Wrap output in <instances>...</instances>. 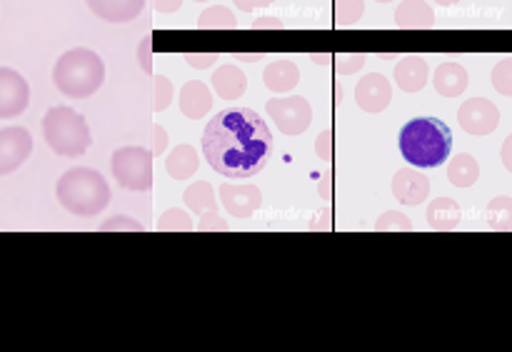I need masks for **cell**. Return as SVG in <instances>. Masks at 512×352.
Returning <instances> with one entry per match:
<instances>
[{
  "instance_id": "cell-1",
  "label": "cell",
  "mask_w": 512,
  "mask_h": 352,
  "mask_svg": "<svg viewBox=\"0 0 512 352\" xmlns=\"http://www.w3.org/2000/svg\"><path fill=\"white\" fill-rule=\"evenodd\" d=\"M203 153L223 178H253L273 153V135L255 110L225 108L205 128Z\"/></svg>"
},
{
  "instance_id": "cell-2",
  "label": "cell",
  "mask_w": 512,
  "mask_h": 352,
  "mask_svg": "<svg viewBox=\"0 0 512 352\" xmlns=\"http://www.w3.org/2000/svg\"><path fill=\"white\" fill-rule=\"evenodd\" d=\"M453 150V130L438 118H415L400 130V153L413 168H440Z\"/></svg>"
},
{
  "instance_id": "cell-3",
  "label": "cell",
  "mask_w": 512,
  "mask_h": 352,
  "mask_svg": "<svg viewBox=\"0 0 512 352\" xmlns=\"http://www.w3.org/2000/svg\"><path fill=\"white\" fill-rule=\"evenodd\" d=\"M55 198L68 213L78 218H95L103 213L110 203V185L98 170L73 168L60 175L55 185Z\"/></svg>"
},
{
  "instance_id": "cell-4",
  "label": "cell",
  "mask_w": 512,
  "mask_h": 352,
  "mask_svg": "<svg viewBox=\"0 0 512 352\" xmlns=\"http://www.w3.org/2000/svg\"><path fill=\"white\" fill-rule=\"evenodd\" d=\"M105 80V63L95 50H65L53 68V83L65 98L83 100L98 93Z\"/></svg>"
},
{
  "instance_id": "cell-5",
  "label": "cell",
  "mask_w": 512,
  "mask_h": 352,
  "mask_svg": "<svg viewBox=\"0 0 512 352\" xmlns=\"http://www.w3.org/2000/svg\"><path fill=\"white\" fill-rule=\"evenodd\" d=\"M43 138L60 158H80L90 148L88 120L68 105H55L43 118Z\"/></svg>"
},
{
  "instance_id": "cell-6",
  "label": "cell",
  "mask_w": 512,
  "mask_h": 352,
  "mask_svg": "<svg viewBox=\"0 0 512 352\" xmlns=\"http://www.w3.org/2000/svg\"><path fill=\"white\" fill-rule=\"evenodd\" d=\"M110 170L120 188L148 193L153 188V155L143 145H125L110 158Z\"/></svg>"
},
{
  "instance_id": "cell-7",
  "label": "cell",
  "mask_w": 512,
  "mask_h": 352,
  "mask_svg": "<svg viewBox=\"0 0 512 352\" xmlns=\"http://www.w3.org/2000/svg\"><path fill=\"white\" fill-rule=\"evenodd\" d=\"M268 115L275 120L280 133L300 135L313 123V108L303 95H290V98L268 100Z\"/></svg>"
},
{
  "instance_id": "cell-8",
  "label": "cell",
  "mask_w": 512,
  "mask_h": 352,
  "mask_svg": "<svg viewBox=\"0 0 512 352\" xmlns=\"http://www.w3.org/2000/svg\"><path fill=\"white\" fill-rule=\"evenodd\" d=\"M30 103V85L18 70L0 65V120L18 118Z\"/></svg>"
},
{
  "instance_id": "cell-9",
  "label": "cell",
  "mask_w": 512,
  "mask_h": 352,
  "mask_svg": "<svg viewBox=\"0 0 512 352\" xmlns=\"http://www.w3.org/2000/svg\"><path fill=\"white\" fill-rule=\"evenodd\" d=\"M460 128L470 135H490L500 125V110L493 100L473 98L465 100L458 110Z\"/></svg>"
},
{
  "instance_id": "cell-10",
  "label": "cell",
  "mask_w": 512,
  "mask_h": 352,
  "mask_svg": "<svg viewBox=\"0 0 512 352\" xmlns=\"http://www.w3.org/2000/svg\"><path fill=\"white\" fill-rule=\"evenodd\" d=\"M33 153V135L20 125L0 130V175H10Z\"/></svg>"
},
{
  "instance_id": "cell-11",
  "label": "cell",
  "mask_w": 512,
  "mask_h": 352,
  "mask_svg": "<svg viewBox=\"0 0 512 352\" xmlns=\"http://www.w3.org/2000/svg\"><path fill=\"white\" fill-rule=\"evenodd\" d=\"M220 203L223 208L233 215L235 220H248L253 218L255 213L263 205V193L255 185H233V183H223L218 190Z\"/></svg>"
},
{
  "instance_id": "cell-12",
  "label": "cell",
  "mask_w": 512,
  "mask_h": 352,
  "mask_svg": "<svg viewBox=\"0 0 512 352\" xmlns=\"http://www.w3.org/2000/svg\"><path fill=\"white\" fill-rule=\"evenodd\" d=\"M355 103L365 113H383L393 103V85L383 73H370L355 85Z\"/></svg>"
},
{
  "instance_id": "cell-13",
  "label": "cell",
  "mask_w": 512,
  "mask_h": 352,
  "mask_svg": "<svg viewBox=\"0 0 512 352\" xmlns=\"http://www.w3.org/2000/svg\"><path fill=\"white\" fill-rule=\"evenodd\" d=\"M393 195L403 205H420L428 200L430 195V180L428 175L410 168H400L393 178Z\"/></svg>"
},
{
  "instance_id": "cell-14",
  "label": "cell",
  "mask_w": 512,
  "mask_h": 352,
  "mask_svg": "<svg viewBox=\"0 0 512 352\" xmlns=\"http://www.w3.org/2000/svg\"><path fill=\"white\" fill-rule=\"evenodd\" d=\"M90 13L105 23H130L145 8V0H85Z\"/></svg>"
},
{
  "instance_id": "cell-15",
  "label": "cell",
  "mask_w": 512,
  "mask_h": 352,
  "mask_svg": "<svg viewBox=\"0 0 512 352\" xmlns=\"http://www.w3.org/2000/svg\"><path fill=\"white\" fill-rule=\"evenodd\" d=\"M430 68L425 63V58L420 55H405L398 65H395V83L405 93H418L428 85Z\"/></svg>"
},
{
  "instance_id": "cell-16",
  "label": "cell",
  "mask_w": 512,
  "mask_h": 352,
  "mask_svg": "<svg viewBox=\"0 0 512 352\" xmlns=\"http://www.w3.org/2000/svg\"><path fill=\"white\" fill-rule=\"evenodd\" d=\"M213 108V93H210L208 85L203 80H190L180 90V110H183L185 118L200 120L210 113Z\"/></svg>"
},
{
  "instance_id": "cell-17",
  "label": "cell",
  "mask_w": 512,
  "mask_h": 352,
  "mask_svg": "<svg viewBox=\"0 0 512 352\" xmlns=\"http://www.w3.org/2000/svg\"><path fill=\"white\" fill-rule=\"evenodd\" d=\"M468 70L460 63H453V60H445L435 68L433 85L443 98H458V95L465 93L468 88Z\"/></svg>"
},
{
  "instance_id": "cell-18",
  "label": "cell",
  "mask_w": 512,
  "mask_h": 352,
  "mask_svg": "<svg viewBox=\"0 0 512 352\" xmlns=\"http://www.w3.org/2000/svg\"><path fill=\"white\" fill-rule=\"evenodd\" d=\"M395 25L403 30H428L435 25V13L425 0H403L395 10Z\"/></svg>"
},
{
  "instance_id": "cell-19",
  "label": "cell",
  "mask_w": 512,
  "mask_h": 352,
  "mask_svg": "<svg viewBox=\"0 0 512 352\" xmlns=\"http://www.w3.org/2000/svg\"><path fill=\"white\" fill-rule=\"evenodd\" d=\"M265 88L273 93H290L300 83V68L288 58L273 60L263 73Z\"/></svg>"
},
{
  "instance_id": "cell-20",
  "label": "cell",
  "mask_w": 512,
  "mask_h": 352,
  "mask_svg": "<svg viewBox=\"0 0 512 352\" xmlns=\"http://www.w3.org/2000/svg\"><path fill=\"white\" fill-rule=\"evenodd\" d=\"M245 88H248V78L238 65H220L213 73V90L223 100L243 98Z\"/></svg>"
},
{
  "instance_id": "cell-21",
  "label": "cell",
  "mask_w": 512,
  "mask_h": 352,
  "mask_svg": "<svg viewBox=\"0 0 512 352\" xmlns=\"http://www.w3.org/2000/svg\"><path fill=\"white\" fill-rule=\"evenodd\" d=\"M200 168L198 153H195L193 145H178L173 148V153L168 155L165 160V173L170 175L173 180H190Z\"/></svg>"
},
{
  "instance_id": "cell-22",
  "label": "cell",
  "mask_w": 512,
  "mask_h": 352,
  "mask_svg": "<svg viewBox=\"0 0 512 352\" xmlns=\"http://www.w3.org/2000/svg\"><path fill=\"white\" fill-rule=\"evenodd\" d=\"M463 220V210L455 200L450 198H438L430 203L428 208V225L433 230H440V233H448V230H455Z\"/></svg>"
},
{
  "instance_id": "cell-23",
  "label": "cell",
  "mask_w": 512,
  "mask_h": 352,
  "mask_svg": "<svg viewBox=\"0 0 512 352\" xmlns=\"http://www.w3.org/2000/svg\"><path fill=\"white\" fill-rule=\"evenodd\" d=\"M183 200L198 218H208V215L218 213V198L213 193V185L205 183V180L188 185L183 193Z\"/></svg>"
},
{
  "instance_id": "cell-24",
  "label": "cell",
  "mask_w": 512,
  "mask_h": 352,
  "mask_svg": "<svg viewBox=\"0 0 512 352\" xmlns=\"http://www.w3.org/2000/svg\"><path fill=\"white\" fill-rule=\"evenodd\" d=\"M480 178V163L468 153H460L450 160L448 180L455 188H473Z\"/></svg>"
},
{
  "instance_id": "cell-25",
  "label": "cell",
  "mask_w": 512,
  "mask_h": 352,
  "mask_svg": "<svg viewBox=\"0 0 512 352\" xmlns=\"http://www.w3.org/2000/svg\"><path fill=\"white\" fill-rule=\"evenodd\" d=\"M485 220H488V228L508 233V230H512V200L505 198V195L490 200V205L485 208Z\"/></svg>"
},
{
  "instance_id": "cell-26",
  "label": "cell",
  "mask_w": 512,
  "mask_h": 352,
  "mask_svg": "<svg viewBox=\"0 0 512 352\" xmlns=\"http://www.w3.org/2000/svg\"><path fill=\"white\" fill-rule=\"evenodd\" d=\"M198 25L203 30H230L235 28V15L233 10L225 8V5H213V8L200 13Z\"/></svg>"
},
{
  "instance_id": "cell-27",
  "label": "cell",
  "mask_w": 512,
  "mask_h": 352,
  "mask_svg": "<svg viewBox=\"0 0 512 352\" xmlns=\"http://www.w3.org/2000/svg\"><path fill=\"white\" fill-rule=\"evenodd\" d=\"M193 228H195L193 218L180 208L165 210L158 220V230H163V233H190Z\"/></svg>"
},
{
  "instance_id": "cell-28",
  "label": "cell",
  "mask_w": 512,
  "mask_h": 352,
  "mask_svg": "<svg viewBox=\"0 0 512 352\" xmlns=\"http://www.w3.org/2000/svg\"><path fill=\"white\" fill-rule=\"evenodd\" d=\"M365 13L363 0H335V15H338L340 28H350L358 23Z\"/></svg>"
},
{
  "instance_id": "cell-29",
  "label": "cell",
  "mask_w": 512,
  "mask_h": 352,
  "mask_svg": "<svg viewBox=\"0 0 512 352\" xmlns=\"http://www.w3.org/2000/svg\"><path fill=\"white\" fill-rule=\"evenodd\" d=\"M375 230L378 233H393V230H403V233H410L415 230L413 220H408V215L398 213V210H390V213H383L375 223Z\"/></svg>"
},
{
  "instance_id": "cell-30",
  "label": "cell",
  "mask_w": 512,
  "mask_h": 352,
  "mask_svg": "<svg viewBox=\"0 0 512 352\" xmlns=\"http://www.w3.org/2000/svg\"><path fill=\"white\" fill-rule=\"evenodd\" d=\"M173 83L165 75H153V110L163 113L170 103H173Z\"/></svg>"
},
{
  "instance_id": "cell-31",
  "label": "cell",
  "mask_w": 512,
  "mask_h": 352,
  "mask_svg": "<svg viewBox=\"0 0 512 352\" xmlns=\"http://www.w3.org/2000/svg\"><path fill=\"white\" fill-rule=\"evenodd\" d=\"M490 80H493V88L500 95H512V60H500L493 68V73H490Z\"/></svg>"
},
{
  "instance_id": "cell-32",
  "label": "cell",
  "mask_w": 512,
  "mask_h": 352,
  "mask_svg": "<svg viewBox=\"0 0 512 352\" xmlns=\"http://www.w3.org/2000/svg\"><path fill=\"white\" fill-rule=\"evenodd\" d=\"M98 230H103V233H110V230H113V233H115V230H125V233H133V230H135V233H143L145 228L138 223V220L125 218V215H118V218H110L108 223L100 225Z\"/></svg>"
},
{
  "instance_id": "cell-33",
  "label": "cell",
  "mask_w": 512,
  "mask_h": 352,
  "mask_svg": "<svg viewBox=\"0 0 512 352\" xmlns=\"http://www.w3.org/2000/svg\"><path fill=\"white\" fill-rule=\"evenodd\" d=\"M363 65H365V55H360V53H348V55H338V58H335V68H338L340 75L358 73Z\"/></svg>"
},
{
  "instance_id": "cell-34",
  "label": "cell",
  "mask_w": 512,
  "mask_h": 352,
  "mask_svg": "<svg viewBox=\"0 0 512 352\" xmlns=\"http://www.w3.org/2000/svg\"><path fill=\"white\" fill-rule=\"evenodd\" d=\"M315 153L320 155V160H325V163H330L335 155V135L333 130H323V133L318 135V140H315Z\"/></svg>"
},
{
  "instance_id": "cell-35",
  "label": "cell",
  "mask_w": 512,
  "mask_h": 352,
  "mask_svg": "<svg viewBox=\"0 0 512 352\" xmlns=\"http://www.w3.org/2000/svg\"><path fill=\"white\" fill-rule=\"evenodd\" d=\"M138 60L145 75H153V38H143L138 45Z\"/></svg>"
},
{
  "instance_id": "cell-36",
  "label": "cell",
  "mask_w": 512,
  "mask_h": 352,
  "mask_svg": "<svg viewBox=\"0 0 512 352\" xmlns=\"http://www.w3.org/2000/svg\"><path fill=\"white\" fill-rule=\"evenodd\" d=\"M218 60L215 53H188L185 55V63L195 70H205V68H213V63Z\"/></svg>"
},
{
  "instance_id": "cell-37",
  "label": "cell",
  "mask_w": 512,
  "mask_h": 352,
  "mask_svg": "<svg viewBox=\"0 0 512 352\" xmlns=\"http://www.w3.org/2000/svg\"><path fill=\"white\" fill-rule=\"evenodd\" d=\"M168 148V133H165L163 125H153V148H150V155L158 158V155L165 153Z\"/></svg>"
},
{
  "instance_id": "cell-38",
  "label": "cell",
  "mask_w": 512,
  "mask_h": 352,
  "mask_svg": "<svg viewBox=\"0 0 512 352\" xmlns=\"http://www.w3.org/2000/svg\"><path fill=\"white\" fill-rule=\"evenodd\" d=\"M333 225H335L333 208H323L318 215H315L313 223H310V230H315V233H318V230H333Z\"/></svg>"
},
{
  "instance_id": "cell-39",
  "label": "cell",
  "mask_w": 512,
  "mask_h": 352,
  "mask_svg": "<svg viewBox=\"0 0 512 352\" xmlns=\"http://www.w3.org/2000/svg\"><path fill=\"white\" fill-rule=\"evenodd\" d=\"M198 230H205V233H210V230H218V233H225V230H228V223H223V218H220V215L215 213V215H208V218H200Z\"/></svg>"
},
{
  "instance_id": "cell-40",
  "label": "cell",
  "mask_w": 512,
  "mask_h": 352,
  "mask_svg": "<svg viewBox=\"0 0 512 352\" xmlns=\"http://www.w3.org/2000/svg\"><path fill=\"white\" fill-rule=\"evenodd\" d=\"M235 5H238L243 13H250V10H258V8H268V5H273L275 0H233Z\"/></svg>"
},
{
  "instance_id": "cell-41",
  "label": "cell",
  "mask_w": 512,
  "mask_h": 352,
  "mask_svg": "<svg viewBox=\"0 0 512 352\" xmlns=\"http://www.w3.org/2000/svg\"><path fill=\"white\" fill-rule=\"evenodd\" d=\"M180 5H183V0H153V8L158 13H175V10H180Z\"/></svg>"
},
{
  "instance_id": "cell-42",
  "label": "cell",
  "mask_w": 512,
  "mask_h": 352,
  "mask_svg": "<svg viewBox=\"0 0 512 352\" xmlns=\"http://www.w3.org/2000/svg\"><path fill=\"white\" fill-rule=\"evenodd\" d=\"M318 193L323 195V200H333V173H330V170L323 175V180H320Z\"/></svg>"
},
{
  "instance_id": "cell-43",
  "label": "cell",
  "mask_w": 512,
  "mask_h": 352,
  "mask_svg": "<svg viewBox=\"0 0 512 352\" xmlns=\"http://www.w3.org/2000/svg\"><path fill=\"white\" fill-rule=\"evenodd\" d=\"M510 148H512V138H508V140H505V145H503V163H505V168H508V170H512V160H510Z\"/></svg>"
},
{
  "instance_id": "cell-44",
  "label": "cell",
  "mask_w": 512,
  "mask_h": 352,
  "mask_svg": "<svg viewBox=\"0 0 512 352\" xmlns=\"http://www.w3.org/2000/svg\"><path fill=\"white\" fill-rule=\"evenodd\" d=\"M313 60H315V63L325 65V63H330V60H335V58H333V55H313Z\"/></svg>"
},
{
  "instance_id": "cell-45",
  "label": "cell",
  "mask_w": 512,
  "mask_h": 352,
  "mask_svg": "<svg viewBox=\"0 0 512 352\" xmlns=\"http://www.w3.org/2000/svg\"><path fill=\"white\" fill-rule=\"evenodd\" d=\"M270 25H273V28H278L280 23H273V18H263V23H258V28H270Z\"/></svg>"
},
{
  "instance_id": "cell-46",
  "label": "cell",
  "mask_w": 512,
  "mask_h": 352,
  "mask_svg": "<svg viewBox=\"0 0 512 352\" xmlns=\"http://www.w3.org/2000/svg\"><path fill=\"white\" fill-rule=\"evenodd\" d=\"M435 3H438V5H445V8H448V5L460 3V0H435Z\"/></svg>"
},
{
  "instance_id": "cell-47",
  "label": "cell",
  "mask_w": 512,
  "mask_h": 352,
  "mask_svg": "<svg viewBox=\"0 0 512 352\" xmlns=\"http://www.w3.org/2000/svg\"><path fill=\"white\" fill-rule=\"evenodd\" d=\"M375 3H393V0H375Z\"/></svg>"
},
{
  "instance_id": "cell-48",
  "label": "cell",
  "mask_w": 512,
  "mask_h": 352,
  "mask_svg": "<svg viewBox=\"0 0 512 352\" xmlns=\"http://www.w3.org/2000/svg\"><path fill=\"white\" fill-rule=\"evenodd\" d=\"M195 3H208V0H195Z\"/></svg>"
}]
</instances>
